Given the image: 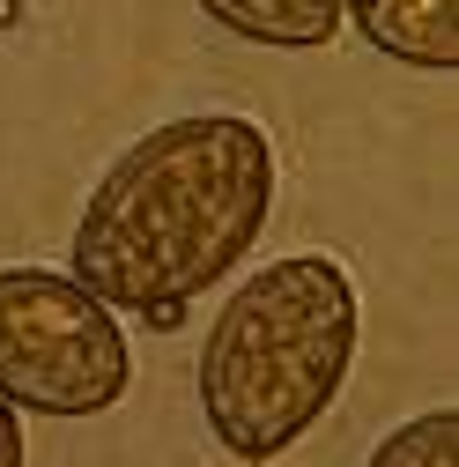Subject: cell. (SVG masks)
Here are the masks:
<instances>
[{
  "label": "cell",
  "instance_id": "3957f363",
  "mask_svg": "<svg viewBox=\"0 0 459 467\" xmlns=\"http://www.w3.org/2000/svg\"><path fill=\"white\" fill-rule=\"evenodd\" d=\"M134 386V348L104 297L52 267H0V400L30 416H104Z\"/></svg>",
  "mask_w": 459,
  "mask_h": 467
},
{
  "label": "cell",
  "instance_id": "8992f818",
  "mask_svg": "<svg viewBox=\"0 0 459 467\" xmlns=\"http://www.w3.org/2000/svg\"><path fill=\"white\" fill-rule=\"evenodd\" d=\"M452 452H459V416H452V408H430V416L400 423L371 452V467H452Z\"/></svg>",
  "mask_w": 459,
  "mask_h": 467
},
{
  "label": "cell",
  "instance_id": "277c9868",
  "mask_svg": "<svg viewBox=\"0 0 459 467\" xmlns=\"http://www.w3.org/2000/svg\"><path fill=\"white\" fill-rule=\"evenodd\" d=\"M371 52L400 67H423V75H452L459 67V0H341Z\"/></svg>",
  "mask_w": 459,
  "mask_h": 467
},
{
  "label": "cell",
  "instance_id": "7a4b0ae2",
  "mask_svg": "<svg viewBox=\"0 0 459 467\" xmlns=\"http://www.w3.org/2000/svg\"><path fill=\"white\" fill-rule=\"evenodd\" d=\"M356 282L333 253H290L238 282L200 348V416L230 460H281L349 386Z\"/></svg>",
  "mask_w": 459,
  "mask_h": 467
},
{
  "label": "cell",
  "instance_id": "5b68a950",
  "mask_svg": "<svg viewBox=\"0 0 459 467\" xmlns=\"http://www.w3.org/2000/svg\"><path fill=\"white\" fill-rule=\"evenodd\" d=\"M200 16L267 52H319L341 37V0H200Z\"/></svg>",
  "mask_w": 459,
  "mask_h": 467
},
{
  "label": "cell",
  "instance_id": "6da1fadb",
  "mask_svg": "<svg viewBox=\"0 0 459 467\" xmlns=\"http://www.w3.org/2000/svg\"><path fill=\"white\" fill-rule=\"evenodd\" d=\"M274 215V141L238 111L148 127L97 179L67 267L111 312L170 327L238 267Z\"/></svg>",
  "mask_w": 459,
  "mask_h": 467
},
{
  "label": "cell",
  "instance_id": "52a82bcc",
  "mask_svg": "<svg viewBox=\"0 0 459 467\" xmlns=\"http://www.w3.org/2000/svg\"><path fill=\"white\" fill-rule=\"evenodd\" d=\"M30 445H23V408L15 400H0V467H23Z\"/></svg>",
  "mask_w": 459,
  "mask_h": 467
}]
</instances>
